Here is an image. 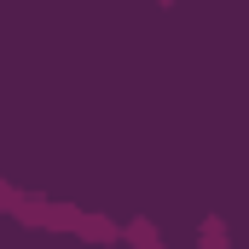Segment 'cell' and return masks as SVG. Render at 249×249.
<instances>
[{"mask_svg":"<svg viewBox=\"0 0 249 249\" xmlns=\"http://www.w3.org/2000/svg\"><path fill=\"white\" fill-rule=\"evenodd\" d=\"M168 6H174V0H168Z\"/></svg>","mask_w":249,"mask_h":249,"instance_id":"obj_1","label":"cell"}]
</instances>
